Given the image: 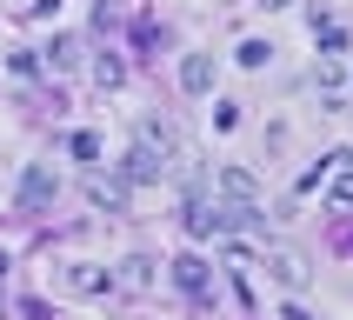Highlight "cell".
<instances>
[{
    "instance_id": "obj_1",
    "label": "cell",
    "mask_w": 353,
    "mask_h": 320,
    "mask_svg": "<svg viewBox=\"0 0 353 320\" xmlns=\"http://www.w3.org/2000/svg\"><path fill=\"white\" fill-rule=\"evenodd\" d=\"M180 220H187V234H194V240H227V234H234V207H220V200H207V194L187 200V214H180Z\"/></svg>"
},
{
    "instance_id": "obj_2",
    "label": "cell",
    "mask_w": 353,
    "mask_h": 320,
    "mask_svg": "<svg viewBox=\"0 0 353 320\" xmlns=\"http://www.w3.org/2000/svg\"><path fill=\"white\" fill-rule=\"evenodd\" d=\"M54 194H60V180H54V167H27L20 174V214H40V207H54Z\"/></svg>"
},
{
    "instance_id": "obj_3",
    "label": "cell",
    "mask_w": 353,
    "mask_h": 320,
    "mask_svg": "<svg viewBox=\"0 0 353 320\" xmlns=\"http://www.w3.org/2000/svg\"><path fill=\"white\" fill-rule=\"evenodd\" d=\"M267 274H274L287 294H300V287L314 280V267H307V254H294V247H267Z\"/></svg>"
},
{
    "instance_id": "obj_4",
    "label": "cell",
    "mask_w": 353,
    "mask_h": 320,
    "mask_svg": "<svg viewBox=\"0 0 353 320\" xmlns=\"http://www.w3.org/2000/svg\"><path fill=\"white\" fill-rule=\"evenodd\" d=\"M167 274H174V287H180L187 300H207V294H214V267H207L200 254H180Z\"/></svg>"
},
{
    "instance_id": "obj_5",
    "label": "cell",
    "mask_w": 353,
    "mask_h": 320,
    "mask_svg": "<svg viewBox=\"0 0 353 320\" xmlns=\"http://www.w3.org/2000/svg\"><path fill=\"white\" fill-rule=\"evenodd\" d=\"M140 147H147V154H154V160H167V167H174V160H180V134H174V127H167V120H140Z\"/></svg>"
},
{
    "instance_id": "obj_6",
    "label": "cell",
    "mask_w": 353,
    "mask_h": 320,
    "mask_svg": "<svg viewBox=\"0 0 353 320\" xmlns=\"http://www.w3.org/2000/svg\"><path fill=\"white\" fill-rule=\"evenodd\" d=\"M87 200H94L100 214H127V180L120 174H94L87 180Z\"/></svg>"
},
{
    "instance_id": "obj_7",
    "label": "cell",
    "mask_w": 353,
    "mask_h": 320,
    "mask_svg": "<svg viewBox=\"0 0 353 320\" xmlns=\"http://www.w3.org/2000/svg\"><path fill=\"white\" fill-rule=\"evenodd\" d=\"M114 287H120V294H147V287H154V260H147V254H127L114 267Z\"/></svg>"
},
{
    "instance_id": "obj_8",
    "label": "cell",
    "mask_w": 353,
    "mask_h": 320,
    "mask_svg": "<svg viewBox=\"0 0 353 320\" xmlns=\"http://www.w3.org/2000/svg\"><path fill=\"white\" fill-rule=\"evenodd\" d=\"M40 67H47V74H74V67H80V40L74 34H54L47 47H40Z\"/></svg>"
},
{
    "instance_id": "obj_9",
    "label": "cell",
    "mask_w": 353,
    "mask_h": 320,
    "mask_svg": "<svg viewBox=\"0 0 353 320\" xmlns=\"http://www.w3.org/2000/svg\"><path fill=\"white\" fill-rule=\"evenodd\" d=\"M220 194L234 200V207H260V180L247 167H220Z\"/></svg>"
},
{
    "instance_id": "obj_10",
    "label": "cell",
    "mask_w": 353,
    "mask_h": 320,
    "mask_svg": "<svg viewBox=\"0 0 353 320\" xmlns=\"http://www.w3.org/2000/svg\"><path fill=\"white\" fill-rule=\"evenodd\" d=\"M160 174H167V160H154V154L134 140V147H127V160H120V180L134 187V180H160Z\"/></svg>"
},
{
    "instance_id": "obj_11",
    "label": "cell",
    "mask_w": 353,
    "mask_h": 320,
    "mask_svg": "<svg viewBox=\"0 0 353 320\" xmlns=\"http://www.w3.org/2000/svg\"><path fill=\"white\" fill-rule=\"evenodd\" d=\"M180 87H187V94H207V87H214V54H187L180 60Z\"/></svg>"
},
{
    "instance_id": "obj_12",
    "label": "cell",
    "mask_w": 353,
    "mask_h": 320,
    "mask_svg": "<svg viewBox=\"0 0 353 320\" xmlns=\"http://www.w3.org/2000/svg\"><path fill=\"white\" fill-rule=\"evenodd\" d=\"M67 287H74V294H114V274L80 260V267H67Z\"/></svg>"
},
{
    "instance_id": "obj_13",
    "label": "cell",
    "mask_w": 353,
    "mask_h": 320,
    "mask_svg": "<svg viewBox=\"0 0 353 320\" xmlns=\"http://www.w3.org/2000/svg\"><path fill=\"white\" fill-rule=\"evenodd\" d=\"M314 40H320V60H340V54H347V27H334V20L314 27Z\"/></svg>"
},
{
    "instance_id": "obj_14",
    "label": "cell",
    "mask_w": 353,
    "mask_h": 320,
    "mask_svg": "<svg viewBox=\"0 0 353 320\" xmlns=\"http://www.w3.org/2000/svg\"><path fill=\"white\" fill-rule=\"evenodd\" d=\"M240 67H247V74H260V67H267V60H274V47H267V40H240Z\"/></svg>"
},
{
    "instance_id": "obj_15",
    "label": "cell",
    "mask_w": 353,
    "mask_h": 320,
    "mask_svg": "<svg viewBox=\"0 0 353 320\" xmlns=\"http://www.w3.org/2000/svg\"><path fill=\"white\" fill-rule=\"evenodd\" d=\"M94 80H100V87H120V80H127V60H120V54H100L94 60Z\"/></svg>"
},
{
    "instance_id": "obj_16",
    "label": "cell",
    "mask_w": 353,
    "mask_h": 320,
    "mask_svg": "<svg viewBox=\"0 0 353 320\" xmlns=\"http://www.w3.org/2000/svg\"><path fill=\"white\" fill-rule=\"evenodd\" d=\"M67 154L87 160V167H100V140H94V134H74V140H67Z\"/></svg>"
},
{
    "instance_id": "obj_17",
    "label": "cell",
    "mask_w": 353,
    "mask_h": 320,
    "mask_svg": "<svg viewBox=\"0 0 353 320\" xmlns=\"http://www.w3.org/2000/svg\"><path fill=\"white\" fill-rule=\"evenodd\" d=\"M334 207H353V154H347V167L334 174Z\"/></svg>"
},
{
    "instance_id": "obj_18",
    "label": "cell",
    "mask_w": 353,
    "mask_h": 320,
    "mask_svg": "<svg viewBox=\"0 0 353 320\" xmlns=\"http://www.w3.org/2000/svg\"><path fill=\"white\" fill-rule=\"evenodd\" d=\"M260 7H267V14H274V7H294V0H260Z\"/></svg>"
}]
</instances>
